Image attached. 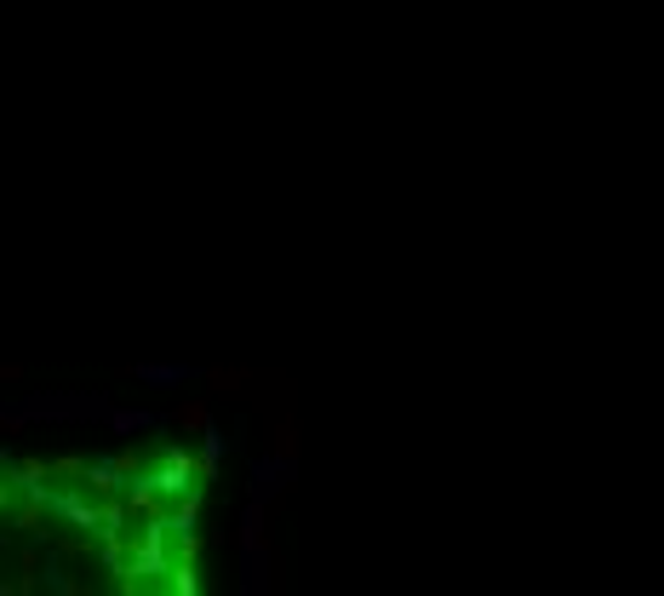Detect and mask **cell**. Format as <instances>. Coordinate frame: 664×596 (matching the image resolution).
<instances>
[{"label": "cell", "mask_w": 664, "mask_h": 596, "mask_svg": "<svg viewBox=\"0 0 664 596\" xmlns=\"http://www.w3.org/2000/svg\"><path fill=\"white\" fill-rule=\"evenodd\" d=\"M201 482L178 447L0 454V591H190Z\"/></svg>", "instance_id": "obj_1"}]
</instances>
